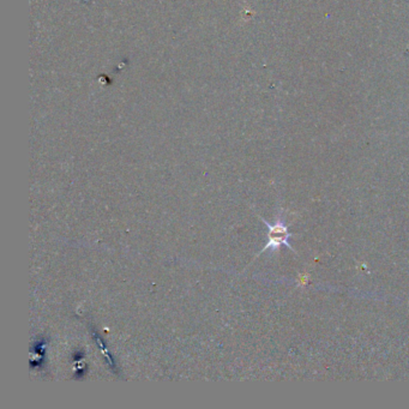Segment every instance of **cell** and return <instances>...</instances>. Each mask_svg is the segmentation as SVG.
<instances>
[{
    "mask_svg": "<svg viewBox=\"0 0 409 409\" xmlns=\"http://www.w3.org/2000/svg\"><path fill=\"white\" fill-rule=\"evenodd\" d=\"M259 218L263 221L264 223H265V226L268 227V242H266L265 246L263 247V250L258 253L257 257L259 255H262L264 251H268V250L277 251L280 247L283 246V245L288 247V249L293 250V247L290 246V244L288 241L289 237H292V234L289 233L288 228H287V226L284 224V222L281 220V218H279V220H277L274 224H270L268 221H265L263 217H260V216H259Z\"/></svg>",
    "mask_w": 409,
    "mask_h": 409,
    "instance_id": "6da1fadb",
    "label": "cell"
}]
</instances>
